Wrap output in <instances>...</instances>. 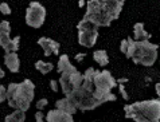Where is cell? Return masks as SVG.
Returning a JSON list of instances; mask_svg holds the SVG:
<instances>
[{
  "mask_svg": "<svg viewBox=\"0 0 160 122\" xmlns=\"http://www.w3.org/2000/svg\"><path fill=\"white\" fill-rule=\"evenodd\" d=\"M125 117L136 122H159L160 121V102L158 98L140 101L132 105H125Z\"/></svg>",
  "mask_w": 160,
  "mask_h": 122,
  "instance_id": "cell-1",
  "label": "cell"
},
{
  "mask_svg": "<svg viewBox=\"0 0 160 122\" xmlns=\"http://www.w3.org/2000/svg\"><path fill=\"white\" fill-rule=\"evenodd\" d=\"M68 97L72 99V102L75 105V107L79 110H93L97 106H100L98 101L94 98L93 91H88L85 89H82L81 86L74 89L72 93L68 94Z\"/></svg>",
  "mask_w": 160,
  "mask_h": 122,
  "instance_id": "cell-2",
  "label": "cell"
},
{
  "mask_svg": "<svg viewBox=\"0 0 160 122\" xmlns=\"http://www.w3.org/2000/svg\"><path fill=\"white\" fill-rule=\"evenodd\" d=\"M82 81H83V75L72 64L68 70L61 73L59 85L62 87V93L65 95L70 94L74 89H77V87L82 85Z\"/></svg>",
  "mask_w": 160,
  "mask_h": 122,
  "instance_id": "cell-3",
  "label": "cell"
},
{
  "mask_svg": "<svg viewBox=\"0 0 160 122\" xmlns=\"http://www.w3.org/2000/svg\"><path fill=\"white\" fill-rule=\"evenodd\" d=\"M46 20V8L39 2H31L26 11V23L32 28H41Z\"/></svg>",
  "mask_w": 160,
  "mask_h": 122,
  "instance_id": "cell-4",
  "label": "cell"
},
{
  "mask_svg": "<svg viewBox=\"0 0 160 122\" xmlns=\"http://www.w3.org/2000/svg\"><path fill=\"white\" fill-rule=\"evenodd\" d=\"M93 83H94V87H97V89L112 90L117 86V81L114 79V77L112 75V73L109 70H102V71L96 70Z\"/></svg>",
  "mask_w": 160,
  "mask_h": 122,
  "instance_id": "cell-5",
  "label": "cell"
},
{
  "mask_svg": "<svg viewBox=\"0 0 160 122\" xmlns=\"http://www.w3.org/2000/svg\"><path fill=\"white\" fill-rule=\"evenodd\" d=\"M158 49H159L158 45H152L149 40H145V45H144L143 52H141L139 64L145 66V67L153 66V63L156 62V58H158Z\"/></svg>",
  "mask_w": 160,
  "mask_h": 122,
  "instance_id": "cell-6",
  "label": "cell"
},
{
  "mask_svg": "<svg viewBox=\"0 0 160 122\" xmlns=\"http://www.w3.org/2000/svg\"><path fill=\"white\" fill-rule=\"evenodd\" d=\"M38 45L42 47L44 51V56H51L52 54L58 55L59 54V49L61 45L58 42H55L54 39H50L47 36H42L38 39Z\"/></svg>",
  "mask_w": 160,
  "mask_h": 122,
  "instance_id": "cell-7",
  "label": "cell"
},
{
  "mask_svg": "<svg viewBox=\"0 0 160 122\" xmlns=\"http://www.w3.org/2000/svg\"><path fill=\"white\" fill-rule=\"evenodd\" d=\"M47 122H73V114H69L62 109L55 107L54 110H50L47 115L44 117Z\"/></svg>",
  "mask_w": 160,
  "mask_h": 122,
  "instance_id": "cell-8",
  "label": "cell"
},
{
  "mask_svg": "<svg viewBox=\"0 0 160 122\" xmlns=\"http://www.w3.org/2000/svg\"><path fill=\"white\" fill-rule=\"evenodd\" d=\"M124 2L125 0H100L101 6L108 12H110L114 19H118L120 12H121L122 6H124Z\"/></svg>",
  "mask_w": 160,
  "mask_h": 122,
  "instance_id": "cell-9",
  "label": "cell"
},
{
  "mask_svg": "<svg viewBox=\"0 0 160 122\" xmlns=\"http://www.w3.org/2000/svg\"><path fill=\"white\" fill-rule=\"evenodd\" d=\"M98 39V31H78L79 45L88 49H92Z\"/></svg>",
  "mask_w": 160,
  "mask_h": 122,
  "instance_id": "cell-10",
  "label": "cell"
},
{
  "mask_svg": "<svg viewBox=\"0 0 160 122\" xmlns=\"http://www.w3.org/2000/svg\"><path fill=\"white\" fill-rule=\"evenodd\" d=\"M34 89H35V85L32 83V81H30V79H24L22 83L18 85V91L16 93L18 94H20L22 97H24V98H27L28 101L32 102V99H34Z\"/></svg>",
  "mask_w": 160,
  "mask_h": 122,
  "instance_id": "cell-11",
  "label": "cell"
},
{
  "mask_svg": "<svg viewBox=\"0 0 160 122\" xmlns=\"http://www.w3.org/2000/svg\"><path fill=\"white\" fill-rule=\"evenodd\" d=\"M93 95H94V98L98 101L100 105L105 103V102H114L117 99L116 95L112 93V90L97 89V87H94V90H93Z\"/></svg>",
  "mask_w": 160,
  "mask_h": 122,
  "instance_id": "cell-12",
  "label": "cell"
},
{
  "mask_svg": "<svg viewBox=\"0 0 160 122\" xmlns=\"http://www.w3.org/2000/svg\"><path fill=\"white\" fill-rule=\"evenodd\" d=\"M4 64L11 73H19L20 68V60L16 52H6L4 55Z\"/></svg>",
  "mask_w": 160,
  "mask_h": 122,
  "instance_id": "cell-13",
  "label": "cell"
},
{
  "mask_svg": "<svg viewBox=\"0 0 160 122\" xmlns=\"http://www.w3.org/2000/svg\"><path fill=\"white\" fill-rule=\"evenodd\" d=\"M94 73H96V68H93V67H89L85 71V74H83V81H82V85H81L82 89H85L88 91L94 90V83H93Z\"/></svg>",
  "mask_w": 160,
  "mask_h": 122,
  "instance_id": "cell-14",
  "label": "cell"
},
{
  "mask_svg": "<svg viewBox=\"0 0 160 122\" xmlns=\"http://www.w3.org/2000/svg\"><path fill=\"white\" fill-rule=\"evenodd\" d=\"M55 107L62 109V110H65L66 113H69V114H74V113L78 110V109L75 107V105L72 102V99H70L68 95H65V98L57 101L55 102Z\"/></svg>",
  "mask_w": 160,
  "mask_h": 122,
  "instance_id": "cell-15",
  "label": "cell"
},
{
  "mask_svg": "<svg viewBox=\"0 0 160 122\" xmlns=\"http://www.w3.org/2000/svg\"><path fill=\"white\" fill-rule=\"evenodd\" d=\"M151 34L144 30L143 23H136L133 26V40H149Z\"/></svg>",
  "mask_w": 160,
  "mask_h": 122,
  "instance_id": "cell-16",
  "label": "cell"
},
{
  "mask_svg": "<svg viewBox=\"0 0 160 122\" xmlns=\"http://www.w3.org/2000/svg\"><path fill=\"white\" fill-rule=\"evenodd\" d=\"M93 59L96 60L97 63L100 64V66L102 67H105V66H108V63H109V56H108V52H106L105 50H97L93 52Z\"/></svg>",
  "mask_w": 160,
  "mask_h": 122,
  "instance_id": "cell-17",
  "label": "cell"
},
{
  "mask_svg": "<svg viewBox=\"0 0 160 122\" xmlns=\"http://www.w3.org/2000/svg\"><path fill=\"white\" fill-rule=\"evenodd\" d=\"M4 121L6 122H23L26 121V111L20 110V109H16L14 113L8 114Z\"/></svg>",
  "mask_w": 160,
  "mask_h": 122,
  "instance_id": "cell-18",
  "label": "cell"
},
{
  "mask_svg": "<svg viewBox=\"0 0 160 122\" xmlns=\"http://www.w3.org/2000/svg\"><path fill=\"white\" fill-rule=\"evenodd\" d=\"M77 30L78 31H98V27L93 21L82 17V20L77 24Z\"/></svg>",
  "mask_w": 160,
  "mask_h": 122,
  "instance_id": "cell-19",
  "label": "cell"
},
{
  "mask_svg": "<svg viewBox=\"0 0 160 122\" xmlns=\"http://www.w3.org/2000/svg\"><path fill=\"white\" fill-rule=\"evenodd\" d=\"M35 68L38 70L41 74H48L54 68V64L50 62H43V60H37L35 62Z\"/></svg>",
  "mask_w": 160,
  "mask_h": 122,
  "instance_id": "cell-20",
  "label": "cell"
},
{
  "mask_svg": "<svg viewBox=\"0 0 160 122\" xmlns=\"http://www.w3.org/2000/svg\"><path fill=\"white\" fill-rule=\"evenodd\" d=\"M58 73L61 74L62 71H65V70H68L70 66H72V63H70V59H69V56L63 54V55H61L59 56V59H58Z\"/></svg>",
  "mask_w": 160,
  "mask_h": 122,
  "instance_id": "cell-21",
  "label": "cell"
},
{
  "mask_svg": "<svg viewBox=\"0 0 160 122\" xmlns=\"http://www.w3.org/2000/svg\"><path fill=\"white\" fill-rule=\"evenodd\" d=\"M10 42H11V36L10 34H6V32H0V47L8 52V47H10Z\"/></svg>",
  "mask_w": 160,
  "mask_h": 122,
  "instance_id": "cell-22",
  "label": "cell"
},
{
  "mask_svg": "<svg viewBox=\"0 0 160 122\" xmlns=\"http://www.w3.org/2000/svg\"><path fill=\"white\" fill-rule=\"evenodd\" d=\"M19 43H20V36H15L14 39H11L10 47H8V52H16L19 50Z\"/></svg>",
  "mask_w": 160,
  "mask_h": 122,
  "instance_id": "cell-23",
  "label": "cell"
},
{
  "mask_svg": "<svg viewBox=\"0 0 160 122\" xmlns=\"http://www.w3.org/2000/svg\"><path fill=\"white\" fill-rule=\"evenodd\" d=\"M0 32H6V34H10L11 32L10 21H7V20L0 21Z\"/></svg>",
  "mask_w": 160,
  "mask_h": 122,
  "instance_id": "cell-24",
  "label": "cell"
},
{
  "mask_svg": "<svg viewBox=\"0 0 160 122\" xmlns=\"http://www.w3.org/2000/svg\"><path fill=\"white\" fill-rule=\"evenodd\" d=\"M0 12L3 15H11V7L8 6V3H0Z\"/></svg>",
  "mask_w": 160,
  "mask_h": 122,
  "instance_id": "cell-25",
  "label": "cell"
},
{
  "mask_svg": "<svg viewBox=\"0 0 160 122\" xmlns=\"http://www.w3.org/2000/svg\"><path fill=\"white\" fill-rule=\"evenodd\" d=\"M7 99V87L0 85V103L4 102Z\"/></svg>",
  "mask_w": 160,
  "mask_h": 122,
  "instance_id": "cell-26",
  "label": "cell"
},
{
  "mask_svg": "<svg viewBox=\"0 0 160 122\" xmlns=\"http://www.w3.org/2000/svg\"><path fill=\"white\" fill-rule=\"evenodd\" d=\"M117 85H118V89H120V93H121L122 98L125 99V101H128V99H129V95H128L127 90H125V86H124L122 83H117Z\"/></svg>",
  "mask_w": 160,
  "mask_h": 122,
  "instance_id": "cell-27",
  "label": "cell"
},
{
  "mask_svg": "<svg viewBox=\"0 0 160 122\" xmlns=\"http://www.w3.org/2000/svg\"><path fill=\"white\" fill-rule=\"evenodd\" d=\"M47 103H48V101H47L46 98L39 99V101L37 102V109H38V110H43V107H46Z\"/></svg>",
  "mask_w": 160,
  "mask_h": 122,
  "instance_id": "cell-28",
  "label": "cell"
},
{
  "mask_svg": "<svg viewBox=\"0 0 160 122\" xmlns=\"http://www.w3.org/2000/svg\"><path fill=\"white\" fill-rule=\"evenodd\" d=\"M127 49H128V42H127V39H122L121 43H120V51H121L122 54H125Z\"/></svg>",
  "mask_w": 160,
  "mask_h": 122,
  "instance_id": "cell-29",
  "label": "cell"
},
{
  "mask_svg": "<svg viewBox=\"0 0 160 122\" xmlns=\"http://www.w3.org/2000/svg\"><path fill=\"white\" fill-rule=\"evenodd\" d=\"M43 120H44V115H43L42 110H38L37 113H35V121H37V122H42Z\"/></svg>",
  "mask_w": 160,
  "mask_h": 122,
  "instance_id": "cell-30",
  "label": "cell"
},
{
  "mask_svg": "<svg viewBox=\"0 0 160 122\" xmlns=\"http://www.w3.org/2000/svg\"><path fill=\"white\" fill-rule=\"evenodd\" d=\"M50 86H51V90L54 91V93H57V91H58V83H57V81L51 79V81H50Z\"/></svg>",
  "mask_w": 160,
  "mask_h": 122,
  "instance_id": "cell-31",
  "label": "cell"
},
{
  "mask_svg": "<svg viewBox=\"0 0 160 122\" xmlns=\"http://www.w3.org/2000/svg\"><path fill=\"white\" fill-rule=\"evenodd\" d=\"M83 58H85V54H83V52H79L78 55H75V60H77V62H82Z\"/></svg>",
  "mask_w": 160,
  "mask_h": 122,
  "instance_id": "cell-32",
  "label": "cell"
},
{
  "mask_svg": "<svg viewBox=\"0 0 160 122\" xmlns=\"http://www.w3.org/2000/svg\"><path fill=\"white\" fill-rule=\"evenodd\" d=\"M125 82H128L127 78H120V79L117 81V83H125Z\"/></svg>",
  "mask_w": 160,
  "mask_h": 122,
  "instance_id": "cell-33",
  "label": "cell"
},
{
  "mask_svg": "<svg viewBox=\"0 0 160 122\" xmlns=\"http://www.w3.org/2000/svg\"><path fill=\"white\" fill-rule=\"evenodd\" d=\"M4 77H6V73H4V70L0 67V79H2V78H4Z\"/></svg>",
  "mask_w": 160,
  "mask_h": 122,
  "instance_id": "cell-34",
  "label": "cell"
},
{
  "mask_svg": "<svg viewBox=\"0 0 160 122\" xmlns=\"http://www.w3.org/2000/svg\"><path fill=\"white\" fill-rule=\"evenodd\" d=\"M78 6H79V7H81V8H82L83 6H85V0H79V3H78Z\"/></svg>",
  "mask_w": 160,
  "mask_h": 122,
  "instance_id": "cell-35",
  "label": "cell"
},
{
  "mask_svg": "<svg viewBox=\"0 0 160 122\" xmlns=\"http://www.w3.org/2000/svg\"><path fill=\"white\" fill-rule=\"evenodd\" d=\"M155 87H156V94L159 95V94H160V90H159V87H160V85H159V83H156V86H155Z\"/></svg>",
  "mask_w": 160,
  "mask_h": 122,
  "instance_id": "cell-36",
  "label": "cell"
}]
</instances>
